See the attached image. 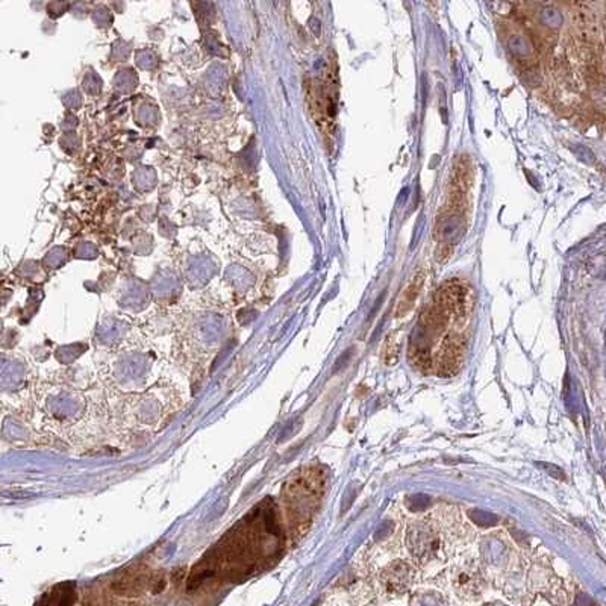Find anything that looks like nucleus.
I'll list each match as a JSON object with an SVG mask.
<instances>
[{
    "label": "nucleus",
    "instance_id": "f257e3e1",
    "mask_svg": "<svg viewBox=\"0 0 606 606\" xmlns=\"http://www.w3.org/2000/svg\"><path fill=\"white\" fill-rule=\"evenodd\" d=\"M470 290L463 281L450 279L443 283L436 290L434 297V305H436L443 312H446L449 317H461L467 311L469 305Z\"/></svg>",
    "mask_w": 606,
    "mask_h": 606
},
{
    "label": "nucleus",
    "instance_id": "f03ea898",
    "mask_svg": "<svg viewBox=\"0 0 606 606\" xmlns=\"http://www.w3.org/2000/svg\"><path fill=\"white\" fill-rule=\"evenodd\" d=\"M473 184V163L469 156H458L450 179L449 209L459 213L465 205V196Z\"/></svg>",
    "mask_w": 606,
    "mask_h": 606
},
{
    "label": "nucleus",
    "instance_id": "7ed1b4c3",
    "mask_svg": "<svg viewBox=\"0 0 606 606\" xmlns=\"http://www.w3.org/2000/svg\"><path fill=\"white\" fill-rule=\"evenodd\" d=\"M425 282H426V270L419 268L417 272H415V275L411 277V281L408 282L405 290L401 291L396 308V318H404L412 311L415 302L419 301V297L421 294L423 287H425Z\"/></svg>",
    "mask_w": 606,
    "mask_h": 606
},
{
    "label": "nucleus",
    "instance_id": "20e7f679",
    "mask_svg": "<svg viewBox=\"0 0 606 606\" xmlns=\"http://www.w3.org/2000/svg\"><path fill=\"white\" fill-rule=\"evenodd\" d=\"M397 355H399V338H397V334H391V335H388V337H386L384 349H382V356H384L385 364H388V366H391V364L396 362L397 361Z\"/></svg>",
    "mask_w": 606,
    "mask_h": 606
},
{
    "label": "nucleus",
    "instance_id": "39448f33",
    "mask_svg": "<svg viewBox=\"0 0 606 606\" xmlns=\"http://www.w3.org/2000/svg\"><path fill=\"white\" fill-rule=\"evenodd\" d=\"M165 588V581L163 578H158L156 581H153L152 583V591L153 593H161Z\"/></svg>",
    "mask_w": 606,
    "mask_h": 606
}]
</instances>
